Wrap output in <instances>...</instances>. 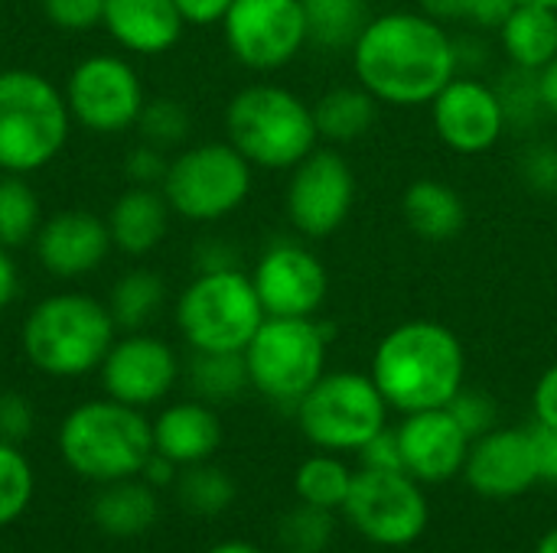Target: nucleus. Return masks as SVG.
Here are the masks:
<instances>
[{"instance_id":"obj_1","label":"nucleus","mask_w":557,"mask_h":553,"mask_svg":"<svg viewBox=\"0 0 557 553\" xmlns=\"http://www.w3.org/2000/svg\"><path fill=\"white\" fill-rule=\"evenodd\" d=\"M356 81L382 104L418 108L460 72L457 39L424 10H388L366 23L349 49Z\"/></svg>"},{"instance_id":"obj_2","label":"nucleus","mask_w":557,"mask_h":553,"mask_svg":"<svg viewBox=\"0 0 557 553\" xmlns=\"http://www.w3.org/2000/svg\"><path fill=\"white\" fill-rule=\"evenodd\" d=\"M385 404L398 414L447 407L467 378L460 336L437 319H408L382 336L369 368Z\"/></svg>"},{"instance_id":"obj_3","label":"nucleus","mask_w":557,"mask_h":553,"mask_svg":"<svg viewBox=\"0 0 557 553\" xmlns=\"http://www.w3.org/2000/svg\"><path fill=\"white\" fill-rule=\"evenodd\" d=\"M117 339L108 303L88 293H52L23 319V355L49 378H82L101 368Z\"/></svg>"},{"instance_id":"obj_4","label":"nucleus","mask_w":557,"mask_h":553,"mask_svg":"<svg viewBox=\"0 0 557 553\" xmlns=\"http://www.w3.org/2000/svg\"><path fill=\"white\" fill-rule=\"evenodd\" d=\"M62 463L88 482H117L140 476L153 456V420L114 398L72 407L59 424Z\"/></svg>"},{"instance_id":"obj_5","label":"nucleus","mask_w":557,"mask_h":553,"mask_svg":"<svg viewBox=\"0 0 557 553\" xmlns=\"http://www.w3.org/2000/svg\"><path fill=\"white\" fill-rule=\"evenodd\" d=\"M225 134L255 169H294L320 147L313 104L271 81L248 85L228 101Z\"/></svg>"},{"instance_id":"obj_6","label":"nucleus","mask_w":557,"mask_h":553,"mask_svg":"<svg viewBox=\"0 0 557 553\" xmlns=\"http://www.w3.org/2000/svg\"><path fill=\"white\" fill-rule=\"evenodd\" d=\"M65 95L33 68L0 72V173L29 176L49 166L69 140Z\"/></svg>"},{"instance_id":"obj_7","label":"nucleus","mask_w":557,"mask_h":553,"mask_svg":"<svg viewBox=\"0 0 557 553\" xmlns=\"http://www.w3.org/2000/svg\"><path fill=\"white\" fill-rule=\"evenodd\" d=\"M264 319L251 274L238 267L199 271L176 303V329L193 352H245Z\"/></svg>"},{"instance_id":"obj_8","label":"nucleus","mask_w":557,"mask_h":553,"mask_svg":"<svg viewBox=\"0 0 557 553\" xmlns=\"http://www.w3.org/2000/svg\"><path fill=\"white\" fill-rule=\"evenodd\" d=\"M330 329L317 316H268L245 345L251 388L274 404H297L326 375Z\"/></svg>"},{"instance_id":"obj_9","label":"nucleus","mask_w":557,"mask_h":553,"mask_svg":"<svg viewBox=\"0 0 557 553\" xmlns=\"http://www.w3.org/2000/svg\"><path fill=\"white\" fill-rule=\"evenodd\" d=\"M300 433L323 453H359L388 427V404L372 375L326 372L297 404Z\"/></svg>"},{"instance_id":"obj_10","label":"nucleus","mask_w":557,"mask_h":553,"mask_svg":"<svg viewBox=\"0 0 557 553\" xmlns=\"http://www.w3.org/2000/svg\"><path fill=\"white\" fill-rule=\"evenodd\" d=\"M251 179L255 166L228 140H209L180 150L170 160L160 189L180 218L209 225L245 205Z\"/></svg>"},{"instance_id":"obj_11","label":"nucleus","mask_w":557,"mask_h":553,"mask_svg":"<svg viewBox=\"0 0 557 553\" xmlns=\"http://www.w3.org/2000/svg\"><path fill=\"white\" fill-rule=\"evenodd\" d=\"M349 525L379 548L414 544L431 521L428 495L408 473L362 469L352 476L349 499L343 505Z\"/></svg>"},{"instance_id":"obj_12","label":"nucleus","mask_w":557,"mask_h":553,"mask_svg":"<svg viewBox=\"0 0 557 553\" xmlns=\"http://www.w3.org/2000/svg\"><path fill=\"white\" fill-rule=\"evenodd\" d=\"M356 205V173L339 147H317L307 153L287 179L284 209L297 235L330 238L336 235Z\"/></svg>"},{"instance_id":"obj_13","label":"nucleus","mask_w":557,"mask_h":553,"mask_svg":"<svg viewBox=\"0 0 557 553\" xmlns=\"http://www.w3.org/2000/svg\"><path fill=\"white\" fill-rule=\"evenodd\" d=\"M222 33L235 62L251 72H277L310 42L304 0H232Z\"/></svg>"},{"instance_id":"obj_14","label":"nucleus","mask_w":557,"mask_h":553,"mask_svg":"<svg viewBox=\"0 0 557 553\" xmlns=\"http://www.w3.org/2000/svg\"><path fill=\"white\" fill-rule=\"evenodd\" d=\"M69 114L91 134H121L137 124L147 101L137 68L108 52L82 59L62 88Z\"/></svg>"},{"instance_id":"obj_15","label":"nucleus","mask_w":557,"mask_h":553,"mask_svg":"<svg viewBox=\"0 0 557 553\" xmlns=\"http://www.w3.org/2000/svg\"><path fill=\"white\" fill-rule=\"evenodd\" d=\"M431 124L437 140L463 156L490 153L509 130L496 85L476 75H454L431 101Z\"/></svg>"},{"instance_id":"obj_16","label":"nucleus","mask_w":557,"mask_h":553,"mask_svg":"<svg viewBox=\"0 0 557 553\" xmlns=\"http://www.w3.org/2000/svg\"><path fill=\"white\" fill-rule=\"evenodd\" d=\"M251 284L268 316H317L330 293L323 261L290 238L268 244L251 271Z\"/></svg>"},{"instance_id":"obj_17","label":"nucleus","mask_w":557,"mask_h":553,"mask_svg":"<svg viewBox=\"0 0 557 553\" xmlns=\"http://www.w3.org/2000/svg\"><path fill=\"white\" fill-rule=\"evenodd\" d=\"M98 372L108 398L144 411L160 404L176 388L180 359L170 342L140 329L114 339Z\"/></svg>"},{"instance_id":"obj_18","label":"nucleus","mask_w":557,"mask_h":553,"mask_svg":"<svg viewBox=\"0 0 557 553\" xmlns=\"http://www.w3.org/2000/svg\"><path fill=\"white\" fill-rule=\"evenodd\" d=\"M463 479L476 495L493 502H509L525 495L539 482L532 430L496 427L476 437L463 463Z\"/></svg>"},{"instance_id":"obj_19","label":"nucleus","mask_w":557,"mask_h":553,"mask_svg":"<svg viewBox=\"0 0 557 553\" xmlns=\"http://www.w3.org/2000/svg\"><path fill=\"white\" fill-rule=\"evenodd\" d=\"M398 443L405 473L421 486H441L463 473L473 440L463 433L447 407H434L405 414L398 427Z\"/></svg>"},{"instance_id":"obj_20","label":"nucleus","mask_w":557,"mask_h":553,"mask_svg":"<svg viewBox=\"0 0 557 553\" xmlns=\"http://www.w3.org/2000/svg\"><path fill=\"white\" fill-rule=\"evenodd\" d=\"M33 248H36V261L52 277L75 280V277L98 271L114 244H111V231L104 218L85 209H65V212L42 218L33 238Z\"/></svg>"},{"instance_id":"obj_21","label":"nucleus","mask_w":557,"mask_h":553,"mask_svg":"<svg viewBox=\"0 0 557 553\" xmlns=\"http://www.w3.org/2000/svg\"><path fill=\"white\" fill-rule=\"evenodd\" d=\"M101 26L121 49L160 55L180 42L186 20L173 0H104Z\"/></svg>"},{"instance_id":"obj_22","label":"nucleus","mask_w":557,"mask_h":553,"mask_svg":"<svg viewBox=\"0 0 557 553\" xmlns=\"http://www.w3.org/2000/svg\"><path fill=\"white\" fill-rule=\"evenodd\" d=\"M222 447V420L212 404L193 398L170 404L153 420V450L180 469L206 463Z\"/></svg>"},{"instance_id":"obj_23","label":"nucleus","mask_w":557,"mask_h":553,"mask_svg":"<svg viewBox=\"0 0 557 553\" xmlns=\"http://www.w3.org/2000/svg\"><path fill=\"white\" fill-rule=\"evenodd\" d=\"M170 202L163 196V189L153 186H127L114 205L108 209V231H111V244L121 254L131 257H144L153 248H160V241L166 238L170 228Z\"/></svg>"},{"instance_id":"obj_24","label":"nucleus","mask_w":557,"mask_h":553,"mask_svg":"<svg viewBox=\"0 0 557 553\" xmlns=\"http://www.w3.org/2000/svg\"><path fill=\"white\" fill-rule=\"evenodd\" d=\"M91 521L101 535L131 541L147 535L160 518V495L140 476L104 482L91 499Z\"/></svg>"},{"instance_id":"obj_25","label":"nucleus","mask_w":557,"mask_h":553,"mask_svg":"<svg viewBox=\"0 0 557 553\" xmlns=\"http://www.w3.org/2000/svg\"><path fill=\"white\" fill-rule=\"evenodd\" d=\"M405 225L428 244L454 241L467 225V205L460 192L444 179H414L401 196Z\"/></svg>"},{"instance_id":"obj_26","label":"nucleus","mask_w":557,"mask_h":553,"mask_svg":"<svg viewBox=\"0 0 557 553\" xmlns=\"http://www.w3.org/2000/svg\"><path fill=\"white\" fill-rule=\"evenodd\" d=\"M379 108H382V101L372 91H366L359 81L356 85H336L313 101L317 134L330 147L356 143L375 127Z\"/></svg>"},{"instance_id":"obj_27","label":"nucleus","mask_w":557,"mask_h":553,"mask_svg":"<svg viewBox=\"0 0 557 553\" xmlns=\"http://www.w3.org/2000/svg\"><path fill=\"white\" fill-rule=\"evenodd\" d=\"M499 42L509 65L542 72L557 55V10L539 3H516L499 26Z\"/></svg>"},{"instance_id":"obj_28","label":"nucleus","mask_w":557,"mask_h":553,"mask_svg":"<svg viewBox=\"0 0 557 553\" xmlns=\"http://www.w3.org/2000/svg\"><path fill=\"white\" fill-rule=\"evenodd\" d=\"M189 391L206 404H225L251 388L245 352H193L186 365Z\"/></svg>"},{"instance_id":"obj_29","label":"nucleus","mask_w":557,"mask_h":553,"mask_svg":"<svg viewBox=\"0 0 557 553\" xmlns=\"http://www.w3.org/2000/svg\"><path fill=\"white\" fill-rule=\"evenodd\" d=\"M166 300V284L160 274L153 271H127L114 280L111 297H108V310L117 329L124 332H140L163 306Z\"/></svg>"},{"instance_id":"obj_30","label":"nucleus","mask_w":557,"mask_h":553,"mask_svg":"<svg viewBox=\"0 0 557 553\" xmlns=\"http://www.w3.org/2000/svg\"><path fill=\"white\" fill-rule=\"evenodd\" d=\"M304 16L310 42L330 52L352 49L369 23L366 0H304Z\"/></svg>"},{"instance_id":"obj_31","label":"nucleus","mask_w":557,"mask_h":553,"mask_svg":"<svg viewBox=\"0 0 557 553\" xmlns=\"http://www.w3.org/2000/svg\"><path fill=\"white\" fill-rule=\"evenodd\" d=\"M352 469L336 460V453H317L310 460H304L294 473V492L297 502L326 508V512H343L349 489H352Z\"/></svg>"},{"instance_id":"obj_32","label":"nucleus","mask_w":557,"mask_h":553,"mask_svg":"<svg viewBox=\"0 0 557 553\" xmlns=\"http://www.w3.org/2000/svg\"><path fill=\"white\" fill-rule=\"evenodd\" d=\"M173 489H176V502L196 518H219L222 512L232 508L238 495L235 479L225 469L212 466L209 460L180 469V479Z\"/></svg>"},{"instance_id":"obj_33","label":"nucleus","mask_w":557,"mask_h":553,"mask_svg":"<svg viewBox=\"0 0 557 553\" xmlns=\"http://www.w3.org/2000/svg\"><path fill=\"white\" fill-rule=\"evenodd\" d=\"M42 225V205L26 176L0 173V244L20 248L36 238Z\"/></svg>"},{"instance_id":"obj_34","label":"nucleus","mask_w":557,"mask_h":553,"mask_svg":"<svg viewBox=\"0 0 557 553\" xmlns=\"http://www.w3.org/2000/svg\"><path fill=\"white\" fill-rule=\"evenodd\" d=\"M336 538L333 512L297 502L277 521V544L284 553H323Z\"/></svg>"},{"instance_id":"obj_35","label":"nucleus","mask_w":557,"mask_h":553,"mask_svg":"<svg viewBox=\"0 0 557 553\" xmlns=\"http://www.w3.org/2000/svg\"><path fill=\"white\" fill-rule=\"evenodd\" d=\"M496 95H499L506 124L516 127V130L539 127L542 117L548 114V108H545V101H542V88H539V72H529V68L512 65V68L499 78Z\"/></svg>"},{"instance_id":"obj_36","label":"nucleus","mask_w":557,"mask_h":553,"mask_svg":"<svg viewBox=\"0 0 557 553\" xmlns=\"http://www.w3.org/2000/svg\"><path fill=\"white\" fill-rule=\"evenodd\" d=\"M33 492H36V476L26 453L16 443L0 440V528L26 515Z\"/></svg>"},{"instance_id":"obj_37","label":"nucleus","mask_w":557,"mask_h":553,"mask_svg":"<svg viewBox=\"0 0 557 553\" xmlns=\"http://www.w3.org/2000/svg\"><path fill=\"white\" fill-rule=\"evenodd\" d=\"M134 127L140 130L144 143H150L157 150H170L189 137L193 117H189L186 104L176 98H147Z\"/></svg>"},{"instance_id":"obj_38","label":"nucleus","mask_w":557,"mask_h":553,"mask_svg":"<svg viewBox=\"0 0 557 553\" xmlns=\"http://www.w3.org/2000/svg\"><path fill=\"white\" fill-rule=\"evenodd\" d=\"M418 7L441 23H476L499 29L516 0H418Z\"/></svg>"},{"instance_id":"obj_39","label":"nucleus","mask_w":557,"mask_h":553,"mask_svg":"<svg viewBox=\"0 0 557 553\" xmlns=\"http://www.w3.org/2000/svg\"><path fill=\"white\" fill-rule=\"evenodd\" d=\"M447 411L454 414V420L463 427V433L470 440H476V437H483V433L499 427V404H496V398L486 394V391H476V388H460L457 398L447 404Z\"/></svg>"},{"instance_id":"obj_40","label":"nucleus","mask_w":557,"mask_h":553,"mask_svg":"<svg viewBox=\"0 0 557 553\" xmlns=\"http://www.w3.org/2000/svg\"><path fill=\"white\" fill-rule=\"evenodd\" d=\"M522 179L539 196H557V143H532L522 153Z\"/></svg>"},{"instance_id":"obj_41","label":"nucleus","mask_w":557,"mask_h":553,"mask_svg":"<svg viewBox=\"0 0 557 553\" xmlns=\"http://www.w3.org/2000/svg\"><path fill=\"white\" fill-rule=\"evenodd\" d=\"M33 430H36V411L29 398L16 391H3L0 394V440L20 447L33 437Z\"/></svg>"},{"instance_id":"obj_42","label":"nucleus","mask_w":557,"mask_h":553,"mask_svg":"<svg viewBox=\"0 0 557 553\" xmlns=\"http://www.w3.org/2000/svg\"><path fill=\"white\" fill-rule=\"evenodd\" d=\"M166 166H170V160L163 156V150L140 140V147H134L124 160V176L134 186H157V183H163Z\"/></svg>"},{"instance_id":"obj_43","label":"nucleus","mask_w":557,"mask_h":553,"mask_svg":"<svg viewBox=\"0 0 557 553\" xmlns=\"http://www.w3.org/2000/svg\"><path fill=\"white\" fill-rule=\"evenodd\" d=\"M362 469H382V473H405L401 466V443H398V430H382L375 433L362 450H359Z\"/></svg>"},{"instance_id":"obj_44","label":"nucleus","mask_w":557,"mask_h":553,"mask_svg":"<svg viewBox=\"0 0 557 553\" xmlns=\"http://www.w3.org/2000/svg\"><path fill=\"white\" fill-rule=\"evenodd\" d=\"M532 443H535V466H539V482L557 486V427H532Z\"/></svg>"},{"instance_id":"obj_45","label":"nucleus","mask_w":557,"mask_h":553,"mask_svg":"<svg viewBox=\"0 0 557 553\" xmlns=\"http://www.w3.org/2000/svg\"><path fill=\"white\" fill-rule=\"evenodd\" d=\"M532 411H535V424L542 427H557V362L545 368V375L535 385L532 394Z\"/></svg>"},{"instance_id":"obj_46","label":"nucleus","mask_w":557,"mask_h":553,"mask_svg":"<svg viewBox=\"0 0 557 553\" xmlns=\"http://www.w3.org/2000/svg\"><path fill=\"white\" fill-rule=\"evenodd\" d=\"M180 16L193 26H212L222 23V16L228 13L232 0H173Z\"/></svg>"},{"instance_id":"obj_47","label":"nucleus","mask_w":557,"mask_h":553,"mask_svg":"<svg viewBox=\"0 0 557 553\" xmlns=\"http://www.w3.org/2000/svg\"><path fill=\"white\" fill-rule=\"evenodd\" d=\"M140 479H144L147 486H153L157 492H160V489H173L176 479H180V466L153 450V456H150V460L144 463V469H140Z\"/></svg>"},{"instance_id":"obj_48","label":"nucleus","mask_w":557,"mask_h":553,"mask_svg":"<svg viewBox=\"0 0 557 553\" xmlns=\"http://www.w3.org/2000/svg\"><path fill=\"white\" fill-rule=\"evenodd\" d=\"M20 293V271L10 254V248L0 244V310H7Z\"/></svg>"},{"instance_id":"obj_49","label":"nucleus","mask_w":557,"mask_h":553,"mask_svg":"<svg viewBox=\"0 0 557 553\" xmlns=\"http://www.w3.org/2000/svg\"><path fill=\"white\" fill-rule=\"evenodd\" d=\"M196 261H199V271H219V267H235V254L225 248V244H202L199 248V254H196Z\"/></svg>"},{"instance_id":"obj_50","label":"nucleus","mask_w":557,"mask_h":553,"mask_svg":"<svg viewBox=\"0 0 557 553\" xmlns=\"http://www.w3.org/2000/svg\"><path fill=\"white\" fill-rule=\"evenodd\" d=\"M539 88H542V101H545L548 114L557 117V55L539 72Z\"/></svg>"},{"instance_id":"obj_51","label":"nucleus","mask_w":557,"mask_h":553,"mask_svg":"<svg viewBox=\"0 0 557 553\" xmlns=\"http://www.w3.org/2000/svg\"><path fill=\"white\" fill-rule=\"evenodd\" d=\"M206 553H264V551H261V548H255V544H248V541H222V544L209 548Z\"/></svg>"},{"instance_id":"obj_52","label":"nucleus","mask_w":557,"mask_h":553,"mask_svg":"<svg viewBox=\"0 0 557 553\" xmlns=\"http://www.w3.org/2000/svg\"><path fill=\"white\" fill-rule=\"evenodd\" d=\"M535 553H557V528H552V531L539 541Z\"/></svg>"},{"instance_id":"obj_53","label":"nucleus","mask_w":557,"mask_h":553,"mask_svg":"<svg viewBox=\"0 0 557 553\" xmlns=\"http://www.w3.org/2000/svg\"><path fill=\"white\" fill-rule=\"evenodd\" d=\"M516 3H539V7H552V10H557V0H516Z\"/></svg>"}]
</instances>
